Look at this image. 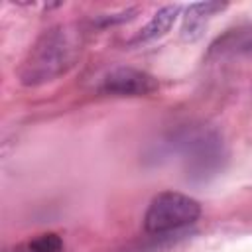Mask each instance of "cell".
I'll return each mask as SVG.
<instances>
[{"label":"cell","instance_id":"6da1fadb","mask_svg":"<svg viewBox=\"0 0 252 252\" xmlns=\"http://www.w3.org/2000/svg\"><path fill=\"white\" fill-rule=\"evenodd\" d=\"M81 45V33L73 26H53L45 30L20 67V81L33 87L65 75L77 63Z\"/></svg>","mask_w":252,"mask_h":252},{"label":"cell","instance_id":"3957f363","mask_svg":"<svg viewBox=\"0 0 252 252\" xmlns=\"http://www.w3.org/2000/svg\"><path fill=\"white\" fill-rule=\"evenodd\" d=\"M154 91H158V81L150 73L134 67L112 69L100 85V93L116 96H144Z\"/></svg>","mask_w":252,"mask_h":252},{"label":"cell","instance_id":"8992f818","mask_svg":"<svg viewBox=\"0 0 252 252\" xmlns=\"http://www.w3.org/2000/svg\"><path fill=\"white\" fill-rule=\"evenodd\" d=\"M30 252H63V242L57 234H41L30 242Z\"/></svg>","mask_w":252,"mask_h":252},{"label":"cell","instance_id":"277c9868","mask_svg":"<svg viewBox=\"0 0 252 252\" xmlns=\"http://www.w3.org/2000/svg\"><path fill=\"white\" fill-rule=\"evenodd\" d=\"M224 4L220 2H197V4H189L183 16V26H181V37L187 41H195L201 37L209 18L222 10Z\"/></svg>","mask_w":252,"mask_h":252},{"label":"cell","instance_id":"5b68a950","mask_svg":"<svg viewBox=\"0 0 252 252\" xmlns=\"http://www.w3.org/2000/svg\"><path fill=\"white\" fill-rule=\"evenodd\" d=\"M179 10H181V8H179L177 4H167V6L159 8V10L152 16V20L140 30V33L134 37V41H150V39H156V37L167 33L169 28L173 26L175 18L179 16Z\"/></svg>","mask_w":252,"mask_h":252},{"label":"cell","instance_id":"7a4b0ae2","mask_svg":"<svg viewBox=\"0 0 252 252\" xmlns=\"http://www.w3.org/2000/svg\"><path fill=\"white\" fill-rule=\"evenodd\" d=\"M199 215V201L179 191H163L152 199L144 215V228L150 234H163L193 224Z\"/></svg>","mask_w":252,"mask_h":252}]
</instances>
